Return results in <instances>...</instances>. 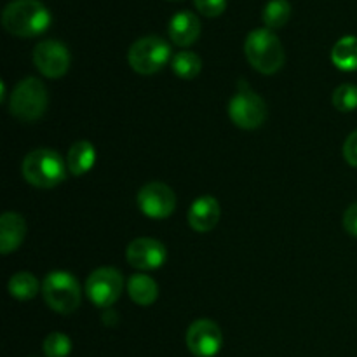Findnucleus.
<instances>
[{
    "mask_svg": "<svg viewBox=\"0 0 357 357\" xmlns=\"http://www.w3.org/2000/svg\"><path fill=\"white\" fill-rule=\"evenodd\" d=\"M52 16L40 0H13L2 10V26L20 38L38 37L51 26Z\"/></svg>",
    "mask_w": 357,
    "mask_h": 357,
    "instance_id": "nucleus-1",
    "label": "nucleus"
},
{
    "mask_svg": "<svg viewBox=\"0 0 357 357\" xmlns=\"http://www.w3.org/2000/svg\"><path fill=\"white\" fill-rule=\"evenodd\" d=\"M244 52L250 65L264 75H274L284 65V47L278 35L268 28L250 31L244 42Z\"/></svg>",
    "mask_w": 357,
    "mask_h": 357,
    "instance_id": "nucleus-2",
    "label": "nucleus"
},
{
    "mask_svg": "<svg viewBox=\"0 0 357 357\" xmlns=\"http://www.w3.org/2000/svg\"><path fill=\"white\" fill-rule=\"evenodd\" d=\"M23 178L37 188H54L66 178L68 166L56 150L37 149L23 160Z\"/></svg>",
    "mask_w": 357,
    "mask_h": 357,
    "instance_id": "nucleus-3",
    "label": "nucleus"
},
{
    "mask_svg": "<svg viewBox=\"0 0 357 357\" xmlns=\"http://www.w3.org/2000/svg\"><path fill=\"white\" fill-rule=\"evenodd\" d=\"M49 96L44 84L35 77L17 82L9 100V112L20 122H35L47 110Z\"/></svg>",
    "mask_w": 357,
    "mask_h": 357,
    "instance_id": "nucleus-4",
    "label": "nucleus"
},
{
    "mask_svg": "<svg viewBox=\"0 0 357 357\" xmlns=\"http://www.w3.org/2000/svg\"><path fill=\"white\" fill-rule=\"evenodd\" d=\"M42 296L49 309L58 314H72L79 309L82 288L75 275L65 271H54L42 282Z\"/></svg>",
    "mask_w": 357,
    "mask_h": 357,
    "instance_id": "nucleus-5",
    "label": "nucleus"
},
{
    "mask_svg": "<svg viewBox=\"0 0 357 357\" xmlns=\"http://www.w3.org/2000/svg\"><path fill=\"white\" fill-rule=\"evenodd\" d=\"M171 59V45L157 35L138 38L129 47L128 61L136 73L153 75L160 72Z\"/></svg>",
    "mask_w": 357,
    "mask_h": 357,
    "instance_id": "nucleus-6",
    "label": "nucleus"
},
{
    "mask_svg": "<svg viewBox=\"0 0 357 357\" xmlns=\"http://www.w3.org/2000/svg\"><path fill=\"white\" fill-rule=\"evenodd\" d=\"M229 115L230 121L237 128L251 131V129H258L265 122V119H267V105L246 84L241 82L239 91L230 100Z\"/></svg>",
    "mask_w": 357,
    "mask_h": 357,
    "instance_id": "nucleus-7",
    "label": "nucleus"
},
{
    "mask_svg": "<svg viewBox=\"0 0 357 357\" xmlns=\"http://www.w3.org/2000/svg\"><path fill=\"white\" fill-rule=\"evenodd\" d=\"M124 291V278L117 268L101 267L86 281V295L96 307H112Z\"/></svg>",
    "mask_w": 357,
    "mask_h": 357,
    "instance_id": "nucleus-8",
    "label": "nucleus"
},
{
    "mask_svg": "<svg viewBox=\"0 0 357 357\" xmlns=\"http://www.w3.org/2000/svg\"><path fill=\"white\" fill-rule=\"evenodd\" d=\"M136 202L145 216L152 220H164L173 215L176 208V195L173 188L162 181H150L139 188Z\"/></svg>",
    "mask_w": 357,
    "mask_h": 357,
    "instance_id": "nucleus-9",
    "label": "nucleus"
},
{
    "mask_svg": "<svg viewBox=\"0 0 357 357\" xmlns=\"http://www.w3.org/2000/svg\"><path fill=\"white\" fill-rule=\"evenodd\" d=\"M70 51L63 42L49 38L42 40L33 49V63L42 75L49 79H59L70 68Z\"/></svg>",
    "mask_w": 357,
    "mask_h": 357,
    "instance_id": "nucleus-10",
    "label": "nucleus"
},
{
    "mask_svg": "<svg viewBox=\"0 0 357 357\" xmlns=\"http://www.w3.org/2000/svg\"><path fill=\"white\" fill-rule=\"evenodd\" d=\"M223 345L222 330L209 319H199L187 331V347L195 357H215Z\"/></svg>",
    "mask_w": 357,
    "mask_h": 357,
    "instance_id": "nucleus-11",
    "label": "nucleus"
},
{
    "mask_svg": "<svg viewBox=\"0 0 357 357\" xmlns=\"http://www.w3.org/2000/svg\"><path fill=\"white\" fill-rule=\"evenodd\" d=\"M129 265L138 271H157L167 260V250L160 241L152 237H138L126 250Z\"/></svg>",
    "mask_w": 357,
    "mask_h": 357,
    "instance_id": "nucleus-12",
    "label": "nucleus"
},
{
    "mask_svg": "<svg viewBox=\"0 0 357 357\" xmlns=\"http://www.w3.org/2000/svg\"><path fill=\"white\" fill-rule=\"evenodd\" d=\"M222 216L220 202L213 195H202L192 202L188 209V223L195 232H209L215 229Z\"/></svg>",
    "mask_w": 357,
    "mask_h": 357,
    "instance_id": "nucleus-13",
    "label": "nucleus"
},
{
    "mask_svg": "<svg viewBox=\"0 0 357 357\" xmlns=\"http://www.w3.org/2000/svg\"><path fill=\"white\" fill-rule=\"evenodd\" d=\"M167 35L178 47H188L197 42L201 35V21L190 10H180L171 17L167 24Z\"/></svg>",
    "mask_w": 357,
    "mask_h": 357,
    "instance_id": "nucleus-14",
    "label": "nucleus"
},
{
    "mask_svg": "<svg viewBox=\"0 0 357 357\" xmlns=\"http://www.w3.org/2000/svg\"><path fill=\"white\" fill-rule=\"evenodd\" d=\"M26 236V222L17 213H3L0 218V253L6 257L21 246Z\"/></svg>",
    "mask_w": 357,
    "mask_h": 357,
    "instance_id": "nucleus-15",
    "label": "nucleus"
},
{
    "mask_svg": "<svg viewBox=\"0 0 357 357\" xmlns=\"http://www.w3.org/2000/svg\"><path fill=\"white\" fill-rule=\"evenodd\" d=\"M96 164V149L87 139L75 142L68 150L66 155V166L73 176H82L87 174Z\"/></svg>",
    "mask_w": 357,
    "mask_h": 357,
    "instance_id": "nucleus-16",
    "label": "nucleus"
},
{
    "mask_svg": "<svg viewBox=\"0 0 357 357\" xmlns=\"http://www.w3.org/2000/svg\"><path fill=\"white\" fill-rule=\"evenodd\" d=\"M128 293L136 305L149 307L159 296V286L146 274H135L128 279Z\"/></svg>",
    "mask_w": 357,
    "mask_h": 357,
    "instance_id": "nucleus-17",
    "label": "nucleus"
},
{
    "mask_svg": "<svg viewBox=\"0 0 357 357\" xmlns=\"http://www.w3.org/2000/svg\"><path fill=\"white\" fill-rule=\"evenodd\" d=\"M331 61L342 72L357 70V37L354 35L342 37L331 49Z\"/></svg>",
    "mask_w": 357,
    "mask_h": 357,
    "instance_id": "nucleus-18",
    "label": "nucleus"
},
{
    "mask_svg": "<svg viewBox=\"0 0 357 357\" xmlns=\"http://www.w3.org/2000/svg\"><path fill=\"white\" fill-rule=\"evenodd\" d=\"M7 289H9V295L13 298L24 302V300H31L38 295V291H40V282L30 272H17V274H14L9 279Z\"/></svg>",
    "mask_w": 357,
    "mask_h": 357,
    "instance_id": "nucleus-19",
    "label": "nucleus"
},
{
    "mask_svg": "<svg viewBox=\"0 0 357 357\" xmlns=\"http://www.w3.org/2000/svg\"><path fill=\"white\" fill-rule=\"evenodd\" d=\"M291 3L288 0H271L264 7L261 20H264L265 26L268 30H278V28H282L288 23L289 17H291Z\"/></svg>",
    "mask_w": 357,
    "mask_h": 357,
    "instance_id": "nucleus-20",
    "label": "nucleus"
},
{
    "mask_svg": "<svg viewBox=\"0 0 357 357\" xmlns=\"http://www.w3.org/2000/svg\"><path fill=\"white\" fill-rule=\"evenodd\" d=\"M171 66H173V72L176 73L180 79L192 80L201 73L202 61L195 52L181 51L178 52V54H174L173 61H171Z\"/></svg>",
    "mask_w": 357,
    "mask_h": 357,
    "instance_id": "nucleus-21",
    "label": "nucleus"
},
{
    "mask_svg": "<svg viewBox=\"0 0 357 357\" xmlns=\"http://www.w3.org/2000/svg\"><path fill=\"white\" fill-rule=\"evenodd\" d=\"M44 354L47 357H68L72 352V340L65 333H51L44 340Z\"/></svg>",
    "mask_w": 357,
    "mask_h": 357,
    "instance_id": "nucleus-22",
    "label": "nucleus"
},
{
    "mask_svg": "<svg viewBox=\"0 0 357 357\" xmlns=\"http://www.w3.org/2000/svg\"><path fill=\"white\" fill-rule=\"evenodd\" d=\"M333 107L340 112H354L357 108V86L354 84H342L335 89Z\"/></svg>",
    "mask_w": 357,
    "mask_h": 357,
    "instance_id": "nucleus-23",
    "label": "nucleus"
},
{
    "mask_svg": "<svg viewBox=\"0 0 357 357\" xmlns=\"http://www.w3.org/2000/svg\"><path fill=\"white\" fill-rule=\"evenodd\" d=\"M194 6L202 16L218 17L225 13L227 0H194Z\"/></svg>",
    "mask_w": 357,
    "mask_h": 357,
    "instance_id": "nucleus-24",
    "label": "nucleus"
},
{
    "mask_svg": "<svg viewBox=\"0 0 357 357\" xmlns=\"http://www.w3.org/2000/svg\"><path fill=\"white\" fill-rule=\"evenodd\" d=\"M344 159L349 166L357 167V129L347 136L344 143Z\"/></svg>",
    "mask_w": 357,
    "mask_h": 357,
    "instance_id": "nucleus-25",
    "label": "nucleus"
},
{
    "mask_svg": "<svg viewBox=\"0 0 357 357\" xmlns=\"http://www.w3.org/2000/svg\"><path fill=\"white\" fill-rule=\"evenodd\" d=\"M344 229L349 236L357 237V202L349 206L344 213Z\"/></svg>",
    "mask_w": 357,
    "mask_h": 357,
    "instance_id": "nucleus-26",
    "label": "nucleus"
},
{
    "mask_svg": "<svg viewBox=\"0 0 357 357\" xmlns=\"http://www.w3.org/2000/svg\"><path fill=\"white\" fill-rule=\"evenodd\" d=\"M173 2H176V0H173Z\"/></svg>",
    "mask_w": 357,
    "mask_h": 357,
    "instance_id": "nucleus-27",
    "label": "nucleus"
}]
</instances>
